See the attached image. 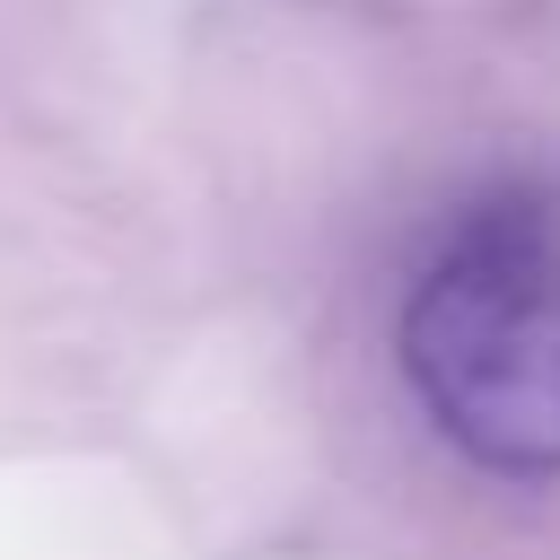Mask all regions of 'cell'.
I'll return each mask as SVG.
<instances>
[{
    "mask_svg": "<svg viewBox=\"0 0 560 560\" xmlns=\"http://www.w3.org/2000/svg\"><path fill=\"white\" fill-rule=\"evenodd\" d=\"M402 385L429 429L499 472L560 481V219L542 201H481L420 262L402 324Z\"/></svg>",
    "mask_w": 560,
    "mask_h": 560,
    "instance_id": "6da1fadb",
    "label": "cell"
}]
</instances>
